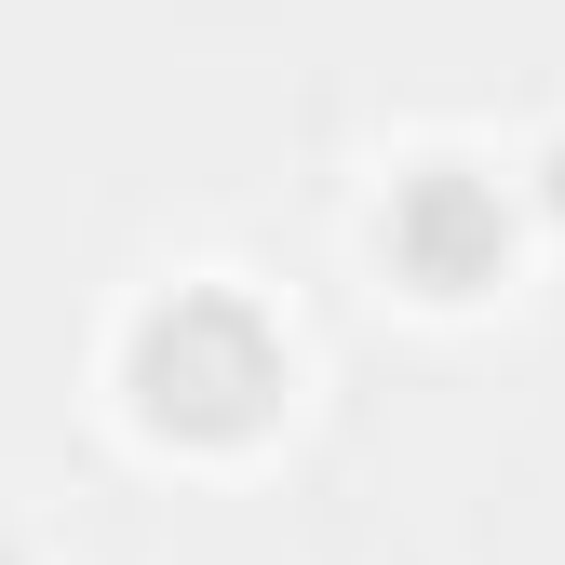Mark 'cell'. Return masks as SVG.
I'll return each mask as SVG.
<instances>
[{"label": "cell", "mask_w": 565, "mask_h": 565, "mask_svg": "<svg viewBox=\"0 0 565 565\" xmlns=\"http://www.w3.org/2000/svg\"><path fill=\"white\" fill-rule=\"evenodd\" d=\"M552 202H565V149H552Z\"/></svg>", "instance_id": "cell-3"}, {"label": "cell", "mask_w": 565, "mask_h": 565, "mask_svg": "<svg viewBox=\"0 0 565 565\" xmlns=\"http://www.w3.org/2000/svg\"><path fill=\"white\" fill-rule=\"evenodd\" d=\"M377 256H391L431 310H458V297H484V282L512 269V189L471 175V162H417V175L377 202Z\"/></svg>", "instance_id": "cell-2"}, {"label": "cell", "mask_w": 565, "mask_h": 565, "mask_svg": "<svg viewBox=\"0 0 565 565\" xmlns=\"http://www.w3.org/2000/svg\"><path fill=\"white\" fill-rule=\"evenodd\" d=\"M282 337L256 297H230V282H175V297L121 337V391L135 417H149L162 445H256L282 417Z\"/></svg>", "instance_id": "cell-1"}]
</instances>
